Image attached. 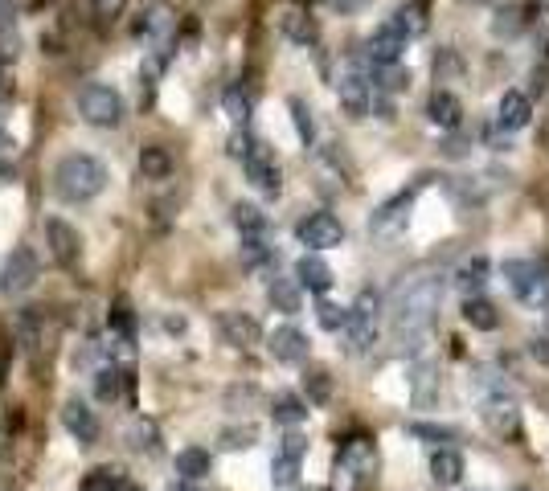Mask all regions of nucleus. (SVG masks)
Returning a JSON list of instances; mask_svg holds the SVG:
<instances>
[{"mask_svg":"<svg viewBox=\"0 0 549 491\" xmlns=\"http://www.w3.org/2000/svg\"><path fill=\"white\" fill-rule=\"evenodd\" d=\"M443 307V279L431 271L406 275L390 299V340L398 352H418L431 340Z\"/></svg>","mask_w":549,"mask_h":491,"instance_id":"obj_1","label":"nucleus"},{"mask_svg":"<svg viewBox=\"0 0 549 491\" xmlns=\"http://www.w3.org/2000/svg\"><path fill=\"white\" fill-rule=\"evenodd\" d=\"M107 189V164L87 156V152H70L54 168V193L66 205H87Z\"/></svg>","mask_w":549,"mask_h":491,"instance_id":"obj_2","label":"nucleus"},{"mask_svg":"<svg viewBox=\"0 0 549 491\" xmlns=\"http://www.w3.org/2000/svg\"><path fill=\"white\" fill-rule=\"evenodd\" d=\"M377 332H382V295L377 291H361L349 307V324H345V352L349 356H365L377 344Z\"/></svg>","mask_w":549,"mask_h":491,"instance_id":"obj_3","label":"nucleus"},{"mask_svg":"<svg viewBox=\"0 0 549 491\" xmlns=\"http://www.w3.org/2000/svg\"><path fill=\"white\" fill-rule=\"evenodd\" d=\"M78 115L91 127H119L123 123V95L107 82H87L78 91Z\"/></svg>","mask_w":549,"mask_h":491,"instance_id":"obj_4","label":"nucleus"},{"mask_svg":"<svg viewBox=\"0 0 549 491\" xmlns=\"http://www.w3.org/2000/svg\"><path fill=\"white\" fill-rule=\"evenodd\" d=\"M504 279H509V291L521 303H545L549 275L541 271V262H533V258H509V262H504Z\"/></svg>","mask_w":549,"mask_h":491,"instance_id":"obj_5","label":"nucleus"},{"mask_svg":"<svg viewBox=\"0 0 549 491\" xmlns=\"http://www.w3.org/2000/svg\"><path fill=\"white\" fill-rule=\"evenodd\" d=\"M414 197H418V185L414 189H402L398 197H390L386 205H377V213L369 217V230L373 238H398L410 221V209H414Z\"/></svg>","mask_w":549,"mask_h":491,"instance_id":"obj_6","label":"nucleus"},{"mask_svg":"<svg viewBox=\"0 0 549 491\" xmlns=\"http://www.w3.org/2000/svg\"><path fill=\"white\" fill-rule=\"evenodd\" d=\"M480 418L496 438H513L521 430V406L513 393H488L480 401Z\"/></svg>","mask_w":549,"mask_h":491,"instance_id":"obj_7","label":"nucleus"},{"mask_svg":"<svg viewBox=\"0 0 549 491\" xmlns=\"http://www.w3.org/2000/svg\"><path fill=\"white\" fill-rule=\"evenodd\" d=\"M295 238H300L312 254H320V250H332V246L345 242V226L332 213H308L300 226H295Z\"/></svg>","mask_w":549,"mask_h":491,"instance_id":"obj_8","label":"nucleus"},{"mask_svg":"<svg viewBox=\"0 0 549 491\" xmlns=\"http://www.w3.org/2000/svg\"><path fill=\"white\" fill-rule=\"evenodd\" d=\"M37 275H41L37 254L29 246H13L9 262H5V275H0V291H5V295H25V291H33Z\"/></svg>","mask_w":549,"mask_h":491,"instance_id":"obj_9","label":"nucleus"},{"mask_svg":"<svg viewBox=\"0 0 549 491\" xmlns=\"http://www.w3.org/2000/svg\"><path fill=\"white\" fill-rule=\"evenodd\" d=\"M46 246H50V258L62 266V271H74L78 258H82V238H78V230L70 226V221H62V217L46 221Z\"/></svg>","mask_w":549,"mask_h":491,"instance_id":"obj_10","label":"nucleus"},{"mask_svg":"<svg viewBox=\"0 0 549 491\" xmlns=\"http://www.w3.org/2000/svg\"><path fill=\"white\" fill-rule=\"evenodd\" d=\"M242 168H246V181L255 185L259 193H267V197L279 193L283 176H279V160H275V152H271L267 144H255V148H250V156L242 160Z\"/></svg>","mask_w":549,"mask_h":491,"instance_id":"obj_11","label":"nucleus"},{"mask_svg":"<svg viewBox=\"0 0 549 491\" xmlns=\"http://www.w3.org/2000/svg\"><path fill=\"white\" fill-rule=\"evenodd\" d=\"M406 46H410V37H406V33H402L394 21H386L382 29H377V33L369 37L365 58H369V66H394V62H402Z\"/></svg>","mask_w":549,"mask_h":491,"instance_id":"obj_12","label":"nucleus"},{"mask_svg":"<svg viewBox=\"0 0 549 491\" xmlns=\"http://www.w3.org/2000/svg\"><path fill=\"white\" fill-rule=\"evenodd\" d=\"M304 451H308V442L300 434H287L283 446H279V455L271 463V483L283 491V487H295L300 483V463H304Z\"/></svg>","mask_w":549,"mask_h":491,"instance_id":"obj_13","label":"nucleus"},{"mask_svg":"<svg viewBox=\"0 0 549 491\" xmlns=\"http://www.w3.org/2000/svg\"><path fill=\"white\" fill-rule=\"evenodd\" d=\"M218 336L230 348H255L263 340V328H259L255 316H246V311H222V316H218Z\"/></svg>","mask_w":549,"mask_h":491,"instance_id":"obj_14","label":"nucleus"},{"mask_svg":"<svg viewBox=\"0 0 549 491\" xmlns=\"http://www.w3.org/2000/svg\"><path fill=\"white\" fill-rule=\"evenodd\" d=\"M62 426H66V434H70L78 446H91V442L99 438V418H95V410L87 406V401H78V397H70L66 406H62Z\"/></svg>","mask_w":549,"mask_h":491,"instance_id":"obj_15","label":"nucleus"},{"mask_svg":"<svg viewBox=\"0 0 549 491\" xmlns=\"http://www.w3.org/2000/svg\"><path fill=\"white\" fill-rule=\"evenodd\" d=\"M369 74L361 70V66H349L345 74H341V82H336V91H341V107L353 115V119H361L365 111H369Z\"/></svg>","mask_w":549,"mask_h":491,"instance_id":"obj_16","label":"nucleus"},{"mask_svg":"<svg viewBox=\"0 0 549 491\" xmlns=\"http://www.w3.org/2000/svg\"><path fill=\"white\" fill-rule=\"evenodd\" d=\"M267 348H271V356H275L279 365H304L308 361V336L300 328H291V324L275 328L271 340H267Z\"/></svg>","mask_w":549,"mask_h":491,"instance_id":"obj_17","label":"nucleus"},{"mask_svg":"<svg viewBox=\"0 0 549 491\" xmlns=\"http://www.w3.org/2000/svg\"><path fill=\"white\" fill-rule=\"evenodd\" d=\"M427 119L443 131H459V119H463V103L455 91H447V86H439V91L427 99Z\"/></svg>","mask_w":549,"mask_h":491,"instance_id":"obj_18","label":"nucleus"},{"mask_svg":"<svg viewBox=\"0 0 549 491\" xmlns=\"http://www.w3.org/2000/svg\"><path fill=\"white\" fill-rule=\"evenodd\" d=\"M295 279H300V287L312 295H328L332 291V266L320 254H304L295 262Z\"/></svg>","mask_w":549,"mask_h":491,"instance_id":"obj_19","label":"nucleus"},{"mask_svg":"<svg viewBox=\"0 0 549 491\" xmlns=\"http://www.w3.org/2000/svg\"><path fill=\"white\" fill-rule=\"evenodd\" d=\"M496 119H500L504 131H521V127H529V119H533V103H529V95H525V91H504V95H500V111H496Z\"/></svg>","mask_w":549,"mask_h":491,"instance_id":"obj_20","label":"nucleus"},{"mask_svg":"<svg viewBox=\"0 0 549 491\" xmlns=\"http://www.w3.org/2000/svg\"><path fill=\"white\" fill-rule=\"evenodd\" d=\"M488 258L484 254H472L468 262L455 271V291H463V299H476V295H484V287H488Z\"/></svg>","mask_w":549,"mask_h":491,"instance_id":"obj_21","label":"nucleus"},{"mask_svg":"<svg viewBox=\"0 0 549 491\" xmlns=\"http://www.w3.org/2000/svg\"><path fill=\"white\" fill-rule=\"evenodd\" d=\"M406 37H422L431 29V0H406V5L390 17Z\"/></svg>","mask_w":549,"mask_h":491,"instance_id":"obj_22","label":"nucleus"},{"mask_svg":"<svg viewBox=\"0 0 549 491\" xmlns=\"http://www.w3.org/2000/svg\"><path fill=\"white\" fill-rule=\"evenodd\" d=\"M410 393H414V406L418 410H431L435 406V397H439V369L431 361H422L410 373Z\"/></svg>","mask_w":549,"mask_h":491,"instance_id":"obj_23","label":"nucleus"},{"mask_svg":"<svg viewBox=\"0 0 549 491\" xmlns=\"http://www.w3.org/2000/svg\"><path fill=\"white\" fill-rule=\"evenodd\" d=\"M279 29H283L287 41H295V46H316V37H320L316 17H308V13H300V9H287V13L279 17Z\"/></svg>","mask_w":549,"mask_h":491,"instance_id":"obj_24","label":"nucleus"},{"mask_svg":"<svg viewBox=\"0 0 549 491\" xmlns=\"http://www.w3.org/2000/svg\"><path fill=\"white\" fill-rule=\"evenodd\" d=\"M431 479L439 487H455L463 479V455L455 451V446H439V451L431 455Z\"/></svg>","mask_w":549,"mask_h":491,"instance_id":"obj_25","label":"nucleus"},{"mask_svg":"<svg viewBox=\"0 0 549 491\" xmlns=\"http://www.w3.org/2000/svg\"><path fill=\"white\" fill-rule=\"evenodd\" d=\"M300 279H283V275H275L271 279V287H267V299L275 303V311H283V316H295L300 311Z\"/></svg>","mask_w":549,"mask_h":491,"instance_id":"obj_26","label":"nucleus"},{"mask_svg":"<svg viewBox=\"0 0 549 491\" xmlns=\"http://www.w3.org/2000/svg\"><path fill=\"white\" fill-rule=\"evenodd\" d=\"M209 471H214V455L201 451V446H185V451L177 455V475H181V479L197 483V479H205Z\"/></svg>","mask_w":549,"mask_h":491,"instance_id":"obj_27","label":"nucleus"},{"mask_svg":"<svg viewBox=\"0 0 549 491\" xmlns=\"http://www.w3.org/2000/svg\"><path fill=\"white\" fill-rule=\"evenodd\" d=\"M271 418L279 426H300V422H308V401L295 397V393H279L275 406H271Z\"/></svg>","mask_w":549,"mask_h":491,"instance_id":"obj_28","label":"nucleus"},{"mask_svg":"<svg viewBox=\"0 0 549 491\" xmlns=\"http://www.w3.org/2000/svg\"><path fill=\"white\" fill-rule=\"evenodd\" d=\"M463 320H468L472 328H480V332H492L500 324V311L484 295H476V299H463Z\"/></svg>","mask_w":549,"mask_h":491,"instance_id":"obj_29","label":"nucleus"},{"mask_svg":"<svg viewBox=\"0 0 549 491\" xmlns=\"http://www.w3.org/2000/svg\"><path fill=\"white\" fill-rule=\"evenodd\" d=\"M140 172H144V181H168V172H173V156H168L160 144H148L140 152Z\"/></svg>","mask_w":549,"mask_h":491,"instance_id":"obj_30","label":"nucleus"},{"mask_svg":"<svg viewBox=\"0 0 549 491\" xmlns=\"http://www.w3.org/2000/svg\"><path fill=\"white\" fill-rule=\"evenodd\" d=\"M525 25H529V5H504L492 21V33L496 37H517V33H525Z\"/></svg>","mask_w":549,"mask_h":491,"instance_id":"obj_31","label":"nucleus"},{"mask_svg":"<svg viewBox=\"0 0 549 491\" xmlns=\"http://www.w3.org/2000/svg\"><path fill=\"white\" fill-rule=\"evenodd\" d=\"M123 385H128V369H119V365H103L95 373V393L99 401H119L123 397Z\"/></svg>","mask_w":549,"mask_h":491,"instance_id":"obj_32","label":"nucleus"},{"mask_svg":"<svg viewBox=\"0 0 549 491\" xmlns=\"http://www.w3.org/2000/svg\"><path fill=\"white\" fill-rule=\"evenodd\" d=\"M13 332H17V340H21V348H25V352H37V344H41V316H37V307L17 311Z\"/></svg>","mask_w":549,"mask_h":491,"instance_id":"obj_33","label":"nucleus"},{"mask_svg":"<svg viewBox=\"0 0 549 491\" xmlns=\"http://www.w3.org/2000/svg\"><path fill=\"white\" fill-rule=\"evenodd\" d=\"M369 82H373V86H382L386 95H398V91H406L410 74L402 70V62H394V66H369Z\"/></svg>","mask_w":549,"mask_h":491,"instance_id":"obj_34","label":"nucleus"},{"mask_svg":"<svg viewBox=\"0 0 549 491\" xmlns=\"http://www.w3.org/2000/svg\"><path fill=\"white\" fill-rule=\"evenodd\" d=\"M234 226L246 234V238H263L267 230V217L259 205H234Z\"/></svg>","mask_w":549,"mask_h":491,"instance_id":"obj_35","label":"nucleus"},{"mask_svg":"<svg viewBox=\"0 0 549 491\" xmlns=\"http://www.w3.org/2000/svg\"><path fill=\"white\" fill-rule=\"evenodd\" d=\"M173 29H177V13H173V9H168V5H152V9H148V17H144V33H148V37H160V41H164Z\"/></svg>","mask_w":549,"mask_h":491,"instance_id":"obj_36","label":"nucleus"},{"mask_svg":"<svg viewBox=\"0 0 549 491\" xmlns=\"http://www.w3.org/2000/svg\"><path fill=\"white\" fill-rule=\"evenodd\" d=\"M222 107H226V115L246 131V123H250V95L242 91V86H226V95H222Z\"/></svg>","mask_w":549,"mask_h":491,"instance_id":"obj_37","label":"nucleus"},{"mask_svg":"<svg viewBox=\"0 0 549 491\" xmlns=\"http://www.w3.org/2000/svg\"><path fill=\"white\" fill-rule=\"evenodd\" d=\"M316 320H320V328H328V332H345V324H349V307H336V303L320 299V303H316Z\"/></svg>","mask_w":549,"mask_h":491,"instance_id":"obj_38","label":"nucleus"},{"mask_svg":"<svg viewBox=\"0 0 549 491\" xmlns=\"http://www.w3.org/2000/svg\"><path fill=\"white\" fill-rule=\"evenodd\" d=\"M304 389H308V401H316V406H324V401L332 397V381H328L324 369H312V373L304 377Z\"/></svg>","mask_w":549,"mask_h":491,"instance_id":"obj_39","label":"nucleus"},{"mask_svg":"<svg viewBox=\"0 0 549 491\" xmlns=\"http://www.w3.org/2000/svg\"><path fill=\"white\" fill-rule=\"evenodd\" d=\"M291 115H295V131H300V140L312 144L316 140V127H312V111L304 99H291Z\"/></svg>","mask_w":549,"mask_h":491,"instance_id":"obj_40","label":"nucleus"},{"mask_svg":"<svg viewBox=\"0 0 549 491\" xmlns=\"http://www.w3.org/2000/svg\"><path fill=\"white\" fill-rule=\"evenodd\" d=\"M406 434H410V438L439 442V446H447V442L455 438V430H447V426H427V422H410V426H406Z\"/></svg>","mask_w":549,"mask_h":491,"instance_id":"obj_41","label":"nucleus"},{"mask_svg":"<svg viewBox=\"0 0 549 491\" xmlns=\"http://www.w3.org/2000/svg\"><path fill=\"white\" fill-rule=\"evenodd\" d=\"M132 446H136V451H148V455H152V451H156V422H148V418L136 422V426H132Z\"/></svg>","mask_w":549,"mask_h":491,"instance_id":"obj_42","label":"nucleus"},{"mask_svg":"<svg viewBox=\"0 0 549 491\" xmlns=\"http://www.w3.org/2000/svg\"><path fill=\"white\" fill-rule=\"evenodd\" d=\"M17 152H21V144L9 136L5 127H0V172H9V168L17 164Z\"/></svg>","mask_w":549,"mask_h":491,"instance_id":"obj_43","label":"nucleus"},{"mask_svg":"<svg viewBox=\"0 0 549 491\" xmlns=\"http://www.w3.org/2000/svg\"><path fill=\"white\" fill-rule=\"evenodd\" d=\"M91 9L99 21H119L123 9H128V0H91Z\"/></svg>","mask_w":549,"mask_h":491,"instance_id":"obj_44","label":"nucleus"},{"mask_svg":"<svg viewBox=\"0 0 549 491\" xmlns=\"http://www.w3.org/2000/svg\"><path fill=\"white\" fill-rule=\"evenodd\" d=\"M17 37V5L13 0H0V41Z\"/></svg>","mask_w":549,"mask_h":491,"instance_id":"obj_45","label":"nucleus"},{"mask_svg":"<svg viewBox=\"0 0 549 491\" xmlns=\"http://www.w3.org/2000/svg\"><path fill=\"white\" fill-rule=\"evenodd\" d=\"M255 442V426H242V430H226L222 434V446L226 451H242V446Z\"/></svg>","mask_w":549,"mask_h":491,"instance_id":"obj_46","label":"nucleus"},{"mask_svg":"<svg viewBox=\"0 0 549 491\" xmlns=\"http://www.w3.org/2000/svg\"><path fill=\"white\" fill-rule=\"evenodd\" d=\"M255 144H259V140H250L246 131H238V136H230V156H234V160H246Z\"/></svg>","mask_w":549,"mask_h":491,"instance_id":"obj_47","label":"nucleus"},{"mask_svg":"<svg viewBox=\"0 0 549 491\" xmlns=\"http://www.w3.org/2000/svg\"><path fill=\"white\" fill-rule=\"evenodd\" d=\"M13 78H9V66L0 62V111H9V103H13Z\"/></svg>","mask_w":549,"mask_h":491,"instance_id":"obj_48","label":"nucleus"},{"mask_svg":"<svg viewBox=\"0 0 549 491\" xmlns=\"http://www.w3.org/2000/svg\"><path fill=\"white\" fill-rule=\"evenodd\" d=\"M529 352H533V361H541V365H549V328L533 336V344H529Z\"/></svg>","mask_w":549,"mask_h":491,"instance_id":"obj_49","label":"nucleus"},{"mask_svg":"<svg viewBox=\"0 0 549 491\" xmlns=\"http://www.w3.org/2000/svg\"><path fill=\"white\" fill-rule=\"evenodd\" d=\"M369 5V0H328V9H336L341 17H353V13H361Z\"/></svg>","mask_w":549,"mask_h":491,"instance_id":"obj_50","label":"nucleus"},{"mask_svg":"<svg viewBox=\"0 0 549 491\" xmlns=\"http://www.w3.org/2000/svg\"><path fill=\"white\" fill-rule=\"evenodd\" d=\"M443 152L455 156V160H459V156H468V140H463L459 131H451V140H443Z\"/></svg>","mask_w":549,"mask_h":491,"instance_id":"obj_51","label":"nucleus"},{"mask_svg":"<svg viewBox=\"0 0 549 491\" xmlns=\"http://www.w3.org/2000/svg\"><path fill=\"white\" fill-rule=\"evenodd\" d=\"M115 328L132 336V311H128V303H119V307H115Z\"/></svg>","mask_w":549,"mask_h":491,"instance_id":"obj_52","label":"nucleus"},{"mask_svg":"<svg viewBox=\"0 0 549 491\" xmlns=\"http://www.w3.org/2000/svg\"><path fill=\"white\" fill-rule=\"evenodd\" d=\"M115 491H144V487H136V483H132L128 475H123V471H119V479H115Z\"/></svg>","mask_w":549,"mask_h":491,"instance_id":"obj_53","label":"nucleus"},{"mask_svg":"<svg viewBox=\"0 0 549 491\" xmlns=\"http://www.w3.org/2000/svg\"><path fill=\"white\" fill-rule=\"evenodd\" d=\"M168 491H197L189 479H177V483H168Z\"/></svg>","mask_w":549,"mask_h":491,"instance_id":"obj_54","label":"nucleus"},{"mask_svg":"<svg viewBox=\"0 0 549 491\" xmlns=\"http://www.w3.org/2000/svg\"><path fill=\"white\" fill-rule=\"evenodd\" d=\"M472 5H496V0H472Z\"/></svg>","mask_w":549,"mask_h":491,"instance_id":"obj_55","label":"nucleus"},{"mask_svg":"<svg viewBox=\"0 0 549 491\" xmlns=\"http://www.w3.org/2000/svg\"><path fill=\"white\" fill-rule=\"evenodd\" d=\"M513 491H529V487H513Z\"/></svg>","mask_w":549,"mask_h":491,"instance_id":"obj_56","label":"nucleus"}]
</instances>
